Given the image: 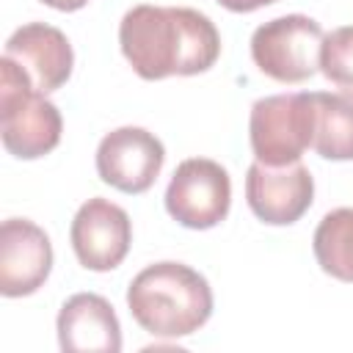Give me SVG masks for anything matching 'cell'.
<instances>
[{"instance_id":"6da1fadb","label":"cell","mask_w":353,"mask_h":353,"mask_svg":"<svg viewBox=\"0 0 353 353\" xmlns=\"http://www.w3.org/2000/svg\"><path fill=\"white\" fill-rule=\"evenodd\" d=\"M119 44L143 80L207 72L221 55L212 19L188 6H132L119 25Z\"/></svg>"},{"instance_id":"7a4b0ae2","label":"cell","mask_w":353,"mask_h":353,"mask_svg":"<svg viewBox=\"0 0 353 353\" xmlns=\"http://www.w3.org/2000/svg\"><path fill=\"white\" fill-rule=\"evenodd\" d=\"M132 320L152 336L176 339L199 331L212 314L207 279L182 262H154L127 287Z\"/></svg>"},{"instance_id":"3957f363","label":"cell","mask_w":353,"mask_h":353,"mask_svg":"<svg viewBox=\"0 0 353 353\" xmlns=\"http://www.w3.org/2000/svg\"><path fill=\"white\" fill-rule=\"evenodd\" d=\"M61 110L30 83L25 69L0 58V135L3 146L19 160L50 154L61 143Z\"/></svg>"},{"instance_id":"277c9868","label":"cell","mask_w":353,"mask_h":353,"mask_svg":"<svg viewBox=\"0 0 353 353\" xmlns=\"http://www.w3.org/2000/svg\"><path fill=\"white\" fill-rule=\"evenodd\" d=\"M251 152L265 165H290L314 141L312 94H273L251 108L248 119Z\"/></svg>"},{"instance_id":"5b68a950","label":"cell","mask_w":353,"mask_h":353,"mask_svg":"<svg viewBox=\"0 0 353 353\" xmlns=\"http://www.w3.org/2000/svg\"><path fill=\"white\" fill-rule=\"evenodd\" d=\"M323 39V28L312 17H276L254 30L251 58L262 74L279 83H303L320 69Z\"/></svg>"},{"instance_id":"8992f818","label":"cell","mask_w":353,"mask_h":353,"mask_svg":"<svg viewBox=\"0 0 353 353\" xmlns=\"http://www.w3.org/2000/svg\"><path fill=\"white\" fill-rule=\"evenodd\" d=\"M232 182L221 163L210 157L182 160L165 188L168 215L188 229H212L229 215Z\"/></svg>"},{"instance_id":"52a82bcc","label":"cell","mask_w":353,"mask_h":353,"mask_svg":"<svg viewBox=\"0 0 353 353\" xmlns=\"http://www.w3.org/2000/svg\"><path fill=\"white\" fill-rule=\"evenodd\" d=\"M165 160L160 138L143 127H119L97 146V174L110 188L138 196L146 193Z\"/></svg>"},{"instance_id":"ba28073f","label":"cell","mask_w":353,"mask_h":353,"mask_svg":"<svg viewBox=\"0 0 353 353\" xmlns=\"http://www.w3.org/2000/svg\"><path fill=\"white\" fill-rule=\"evenodd\" d=\"M245 201L262 223L290 226L312 207L314 179L301 160L290 165H265L256 160L245 174Z\"/></svg>"},{"instance_id":"9c48e42d","label":"cell","mask_w":353,"mask_h":353,"mask_svg":"<svg viewBox=\"0 0 353 353\" xmlns=\"http://www.w3.org/2000/svg\"><path fill=\"white\" fill-rule=\"evenodd\" d=\"M69 240L77 262L85 270L105 273L119 268L127 256L132 243V223L119 204L108 199H88L72 221Z\"/></svg>"},{"instance_id":"30bf717a","label":"cell","mask_w":353,"mask_h":353,"mask_svg":"<svg viewBox=\"0 0 353 353\" xmlns=\"http://www.w3.org/2000/svg\"><path fill=\"white\" fill-rule=\"evenodd\" d=\"M52 270V245L41 226L8 218L0 226V292L22 298L36 292Z\"/></svg>"},{"instance_id":"8fae6325","label":"cell","mask_w":353,"mask_h":353,"mask_svg":"<svg viewBox=\"0 0 353 353\" xmlns=\"http://www.w3.org/2000/svg\"><path fill=\"white\" fill-rule=\"evenodd\" d=\"M3 55L14 58L25 69L36 91L41 94L61 88L74 66V52L69 39L63 36V30L47 22H28L17 28L6 41Z\"/></svg>"},{"instance_id":"7c38bea8","label":"cell","mask_w":353,"mask_h":353,"mask_svg":"<svg viewBox=\"0 0 353 353\" xmlns=\"http://www.w3.org/2000/svg\"><path fill=\"white\" fill-rule=\"evenodd\" d=\"M58 345L66 353H119L121 325L113 306L97 292L72 295L58 312Z\"/></svg>"},{"instance_id":"4fadbf2b","label":"cell","mask_w":353,"mask_h":353,"mask_svg":"<svg viewBox=\"0 0 353 353\" xmlns=\"http://www.w3.org/2000/svg\"><path fill=\"white\" fill-rule=\"evenodd\" d=\"M314 102V141L325 160H353V94L312 91Z\"/></svg>"},{"instance_id":"5bb4252c","label":"cell","mask_w":353,"mask_h":353,"mask_svg":"<svg viewBox=\"0 0 353 353\" xmlns=\"http://www.w3.org/2000/svg\"><path fill=\"white\" fill-rule=\"evenodd\" d=\"M312 248L323 273L353 284V207L325 212L314 229Z\"/></svg>"},{"instance_id":"9a60e30c","label":"cell","mask_w":353,"mask_h":353,"mask_svg":"<svg viewBox=\"0 0 353 353\" xmlns=\"http://www.w3.org/2000/svg\"><path fill=\"white\" fill-rule=\"evenodd\" d=\"M320 72L345 94H353V25L336 28L323 39Z\"/></svg>"},{"instance_id":"2e32d148","label":"cell","mask_w":353,"mask_h":353,"mask_svg":"<svg viewBox=\"0 0 353 353\" xmlns=\"http://www.w3.org/2000/svg\"><path fill=\"white\" fill-rule=\"evenodd\" d=\"M223 8L234 11V14H248V11H256L262 6H270V3H279V0H218Z\"/></svg>"},{"instance_id":"e0dca14e","label":"cell","mask_w":353,"mask_h":353,"mask_svg":"<svg viewBox=\"0 0 353 353\" xmlns=\"http://www.w3.org/2000/svg\"><path fill=\"white\" fill-rule=\"evenodd\" d=\"M44 6H50V8H55V11H77V8H83L88 0H41Z\"/></svg>"}]
</instances>
